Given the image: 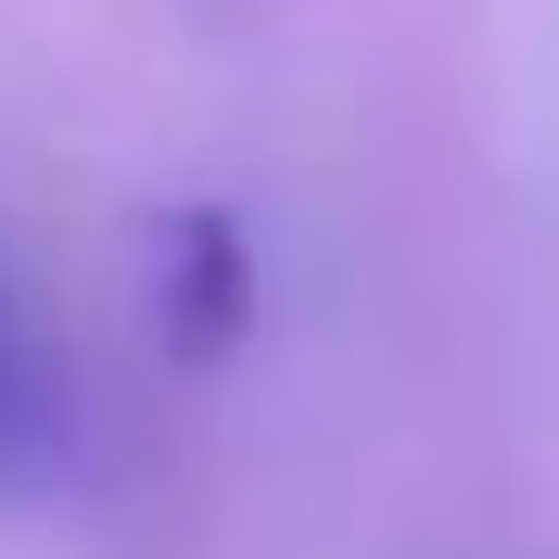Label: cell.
<instances>
[{"mask_svg":"<svg viewBox=\"0 0 559 559\" xmlns=\"http://www.w3.org/2000/svg\"><path fill=\"white\" fill-rule=\"evenodd\" d=\"M64 369H51V344H38L26 293H13V267H0V496H38L51 471H64Z\"/></svg>","mask_w":559,"mask_h":559,"instance_id":"cell-1","label":"cell"},{"mask_svg":"<svg viewBox=\"0 0 559 559\" xmlns=\"http://www.w3.org/2000/svg\"><path fill=\"white\" fill-rule=\"evenodd\" d=\"M254 318V267H242V229L216 204L166 216V344L178 356H229Z\"/></svg>","mask_w":559,"mask_h":559,"instance_id":"cell-2","label":"cell"}]
</instances>
